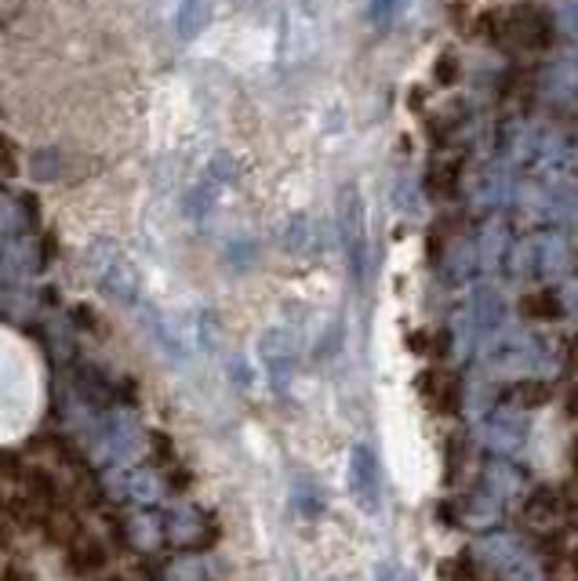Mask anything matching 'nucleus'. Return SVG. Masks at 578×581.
<instances>
[{"instance_id":"obj_2","label":"nucleus","mask_w":578,"mask_h":581,"mask_svg":"<svg viewBox=\"0 0 578 581\" xmlns=\"http://www.w3.org/2000/svg\"><path fill=\"white\" fill-rule=\"evenodd\" d=\"M62 556H66V571H70L73 578L92 581V578H99L102 571H106V563H109V545L102 542V534L81 527L70 542L62 545Z\"/></svg>"},{"instance_id":"obj_4","label":"nucleus","mask_w":578,"mask_h":581,"mask_svg":"<svg viewBox=\"0 0 578 581\" xmlns=\"http://www.w3.org/2000/svg\"><path fill=\"white\" fill-rule=\"evenodd\" d=\"M349 484H354L357 506L365 512L379 509V473H375V458L368 451L354 454V473H349Z\"/></svg>"},{"instance_id":"obj_6","label":"nucleus","mask_w":578,"mask_h":581,"mask_svg":"<svg viewBox=\"0 0 578 581\" xmlns=\"http://www.w3.org/2000/svg\"><path fill=\"white\" fill-rule=\"evenodd\" d=\"M520 313H524L528 321H557V316H560V299L550 288L528 291L524 299H520Z\"/></svg>"},{"instance_id":"obj_1","label":"nucleus","mask_w":578,"mask_h":581,"mask_svg":"<svg viewBox=\"0 0 578 581\" xmlns=\"http://www.w3.org/2000/svg\"><path fill=\"white\" fill-rule=\"evenodd\" d=\"M481 22H484L481 33L487 40L517 55L546 51L557 40V22L539 4H513L506 11H487V15H481Z\"/></svg>"},{"instance_id":"obj_8","label":"nucleus","mask_w":578,"mask_h":581,"mask_svg":"<svg viewBox=\"0 0 578 581\" xmlns=\"http://www.w3.org/2000/svg\"><path fill=\"white\" fill-rule=\"evenodd\" d=\"M434 77H437V84H451V81H455V77H459V59H455V55H440V59H437V66H434Z\"/></svg>"},{"instance_id":"obj_10","label":"nucleus","mask_w":578,"mask_h":581,"mask_svg":"<svg viewBox=\"0 0 578 581\" xmlns=\"http://www.w3.org/2000/svg\"><path fill=\"white\" fill-rule=\"evenodd\" d=\"M92 581H124V578H92Z\"/></svg>"},{"instance_id":"obj_9","label":"nucleus","mask_w":578,"mask_h":581,"mask_svg":"<svg viewBox=\"0 0 578 581\" xmlns=\"http://www.w3.org/2000/svg\"><path fill=\"white\" fill-rule=\"evenodd\" d=\"M0 581H30V571L22 563H4L0 567Z\"/></svg>"},{"instance_id":"obj_7","label":"nucleus","mask_w":578,"mask_h":581,"mask_svg":"<svg viewBox=\"0 0 578 581\" xmlns=\"http://www.w3.org/2000/svg\"><path fill=\"white\" fill-rule=\"evenodd\" d=\"M423 393L429 396V404L444 407V411H451V400L459 404V382L444 371H429L423 379Z\"/></svg>"},{"instance_id":"obj_3","label":"nucleus","mask_w":578,"mask_h":581,"mask_svg":"<svg viewBox=\"0 0 578 581\" xmlns=\"http://www.w3.org/2000/svg\"><path fill=\"white\" fill-rule=\"evenodd\" d=\"M167 527L164 534L172 538L183 553H197V549H208L215 542V523L208 516H200L197 509H193V516H183V512H175V516L164 520Z\"/></svg>"},{"instance_id":"obj_5","label":"nucleus","mask_w":578,"mask_h":581,"mask_svg":"<svg viewBox=\"0 0 578 581\" xmlns=\"http://www.w3.org/2000/svg\"><path fill=\"white\" fill-rule=\"evenodd\" d=\"M459 175H462V167L459 161H440L429 167V175H426V189H429V197L434 200H451L459 193Z\"/></svg>"}]
</instances>
